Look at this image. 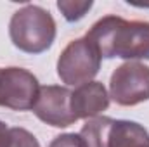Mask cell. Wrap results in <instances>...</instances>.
Segmentation results:
<instances>
[{"label": "cell", "instance_id": "obj_1", "mask_svg": "<svg viewBox=\"0 0 149 147\" xmlns=\"http://www.w3.org/2000/svg\"><path fill=\"white\" fill-rule=\"evenodd\" d=\"M85 38L97 49L104 59L149 61V23L128 21L120 16H104L87 31Z\"/></svg>", "mask_w": 149, "mask_h": 147}, {"label": "cell", "instance_id": "obj_2", "mask_svg": "<svg viewBox=\"0 0 149 147\" xmlns=\"http://www.w3.org/2000/svg\"><path fill=\"white\" fill-rule=\"evenodd\" d=\"M56 35L57 28L52 14L40 5H24L12 14L9 23L10 42L26 54H42L49 50Z\"/></svg>", "mask_w": 149, "mask_h": 147}, {"label": "cell", "instance_id": "obj_3", "mask_svg": "<svg viewBox=\"0 0 149 147\" xmlns=\"http://www.w3.org/2000/svg\"><path fill=\"white\" fill-rule=\"evenodd\" d=\"M102 57L85 37L71 40L57 59V76L66 85H83L99 73Z\"/></svg>", "mask_w": 149, "mask_h": 147}, {"label": "cell", "instance_id": "obj_4", "mask_svg": "<svg viewBox=\"0 0 149 147\" xmlns=\"http://www.w3.org/2000/svg\"><path fill=\"white\" fill-rule=\"evenodd\" d=\"M109 99L123 107L149 101V66L139 61L118 66L109 80Z\"/></svg>", "mask_w": 149, "mask_h": 147}, {"label": "cell", "instance_id": "obj_5", "mask_svg": "<svg viewBox=\"0 0 149 147\" xmlns=\"http://www.w3.org/2000/svg\"><path fill=\"white\" fill-rule=\"evenodd\" d=\"M40 85L33 73L10 66L0 71V106L12 111H30L38 97Z\"/></svg>", "mask_w": 149, "mask_h": 147}, {"label": "cell", "instance_id": "obj_6", "mask_svg": "<svg viewBox=\"0 0 149 147\" xmlns=\"http://www.w3.org/2000/svg\"><path fill=\"white\" fill-rule=\"evenodd\" d=\"M33 112L40 121L54 128H66L78 121L71 111V92L61 85L40 87L38 97L33 104Z\"/></svg>", "mask_w": 149, "mask_h": 147}, {"label": "cell", "instance_id": "obj_7", "mask_svg": "<svg viewBox=\"0 0 149 147\" xmlns=\"http://www.w3.org/2000/svg\"><path fill=\"white\" fill-rule=\"evenodd\" d=\"M109 107V94L101 81H87L71 92V111L76 119H90Z\"/></svg>", "mask_w": 149, "mask_h": 147}, {"label": "cell", "instance_id": "obj_8", "mask_svg": "<svg viewBox=\"0 0 149 147\" xmlns=\"http://www.w3.org/2000/svg\"><path fill=\"white\" fill-rule=\"evenodd\" d=\"M108 147H149V132L137 121L114 119Z\"/></svg>", "mask_w": 149, "mask_h": 147}, {"label": "cell", "instance_id": "obj_9", "mask_svg": "<svg viewBox=\"0 0 149 147\" xmlns=\"http://www.w3.org/2000/svg\"><path fill=\"white\" fill-rule=\"evenodd\" d=\"M113 118L108 116H95L85 121L80 130V137L83 139L87 147H108L109 146V133L113 126Z\"/></svg>", "mask_w": 149, "mask_h": 147}, {"label": "cell", "instance_id": "obj_10", "mask_svg": "<svg viewBox=\"0 0 149 147\" xmlns=\"http://www.w3.org/2000/svg\"><path fill=\"white\" fill-rule=\"evenodd\" d=\"M92 5H94L92 0H59L57 2V9L63 12L64 19L70 23L85 17V14L92 9Z\"/></svg>", "mask_w": 149, "mask_h": 147}, {"label": "cell", "instance_id": "obj_11", "mask_svg": "<svg viewBox=\"0 0 149 147\" xmlns=\"http://www.w3.org/2000/svg\"><path fill=\"white\" fill-rule=\"evenodd\" d=\"M9 147H40L37 137L26 128H10V146Z\"/></svg>", "mask_w": 149, "mask_h": 147}, {"label": "cell", "instance_id": "obj_12", "mask_svg": "<svg viewBox=\"0 0 149 147\" xmlns=\"http://www.w3.org/2000/svg\"><path fill=\"white\" fill-rule=\"evenodd\" d=\"M49 147H87L80 133H63L54 137Z\"/></svg>", "mask_w": 149, "mask_h": 147}, {"label": "cell", "instance_id": "obj_13", "mask_svg": "<svg viewBox=\"0 0 149 147\" xmlns=\"http://www.w3.org/2000/svg\"><path fill=\"white\" fill-rule=\"evenodd\" d=\"M10 146V128L7 123L0 119V147H9Z\"/></svg>", "mask_w": 149, "mask_h": 147}, {"label": "cell", "instance_id": "obj_14", "mask_svg": "<svg viewBox=\"0 0 149 147\" xmlns=\"http://www.w3.org/2000/svg\"><path fill=\"white\" fill-rule=\"evenodd\" d=\"M0 71H2V68H0Z\"/></svg>", "mask_w": 149, "mask_h": 147}]
</instances>
